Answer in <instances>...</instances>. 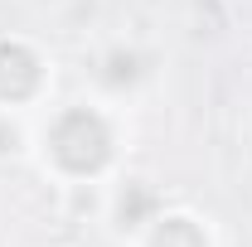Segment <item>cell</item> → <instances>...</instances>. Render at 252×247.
<instances>
[{"instance_id":"277c9868","label":"cell","mask_w":252,"mask_h":247,"mask_svg":"<svg viewBox=\"0 0 252 247\" xmlns=\"http://www.w3.org/2000/svg\"><path fill=\"white\" fill-rule=\"evenodd\" d=\"M30 155V126L25 117H5L0 112V165H15Z\"/></svg>"},{"instance_id":"3957f363","label":"cell","mask_w":252,"mask_h":247,"mask_svg":"<svg viewBox=\"0 0 252 247\" xmlns=\"http://www.w3.org/2000/svg\"><path fill=\"white\" fill-rule=\"evenodd\" d=\"M126 247H223V243H219V228H214L209 214H199L189 204H160L126 238Z\"/></svg>"},{"instance_id":"6da1fadb","label":"cell","mask_w":252,"mask_h":247,"mask_svg":"<svg viewBox=\"0 0 252 247\" xmlns=\"http://www.w3.org/2000/svg\"><path fill=\"white\" fill-rule=\"evenodd\" d=\"M126 107L112 97H73L30 126V155L59 189H107L126 160Z\"/></svg>"},{"instance_id":"7a4b0ae2","label":"cell","mask_w":252,"mask_h":247,"mask_svg":"<svg viewBox=\"0 0 252 247\" xmlns=\"http://www.w3.org/2000/svg\"><path fill=\"white\" fill-rule=\"evenodd\" d=\"M54 93V59L30 34H0V112L30 117L49 107Z\"/></svg>"}]
</instances>
